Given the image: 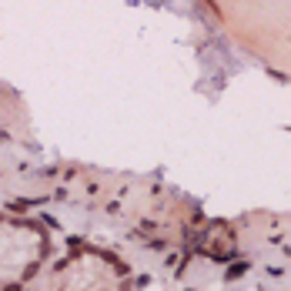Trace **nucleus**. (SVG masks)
<instances>
[{
	"label": "nucleus",
	"instance_id": "nucleus-1",
	"mask_svg": "<svg viewBox=\"0 0 291 291\" xmlns=\"http://www.w3.org/2000/svg\"><path fill=\"white\" fill-rule=\"evenodd\" d=\"M248 271V261H241V265H231L228 268V278H238V275H245Z\"/></svg>",
	"mask_w": 291,
	"mask_h": 291
}]
</instances>
